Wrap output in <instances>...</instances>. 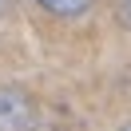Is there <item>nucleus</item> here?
Masks as SVG:
<instances>
[{
	"label": "nucleus",
	"mask_w": 131,
	"mask_h": 131,
	"mask_svg": "<svg viewBox=\"0 0 131 131\" xmlns=\"http://www.w3.org/2000/svg\"><path fill=\"white\" fill-rule=\"evenodd\" d=\"M115 12H119V20L131 28V0H115Z\"/></svg>",
	"instance_id": "2"
},
{
	"label": "nucleus",
	"mask_w": 131,
	"mask_h": 131,
	"mask_svg": "<svg viewBox=\"0 0 131 131\" xmlns=\"http://www.w3.org/2000/svg\"><path fill=\"white\" fill-rule=\"evenodd\" d=\"M36 4H44V8L56 12V16H80V12H88L91 0H36Z\"/></svg>",
	"instance_id": "1"
},
{
	"label": "nucleus",
	"mask_w": 131,
	"mask_h": 131,
	"mask_svg": "<svg viewBox=\"0 0 131 131\" xmlns=\"http://www.w3.org/2000/svg\"><path fill=\"white\" fill-rule=\"evenodd\" d=\"M119 131H131V123H123V127H119Z\"/></svg>",
	"instance_id": "3"
}]
</instances>
